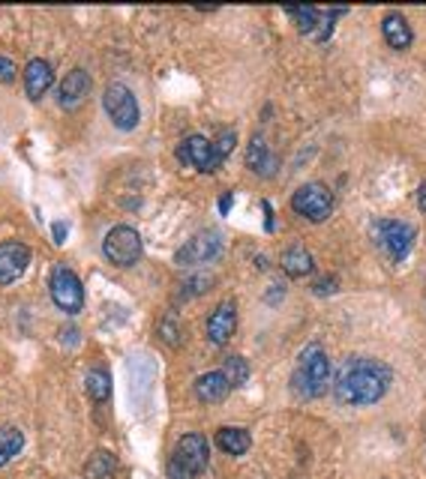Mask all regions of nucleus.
Returning a JSON list of instances; mask_svg holds the SVG:
<instances>
[{"label":"nucleus","mask_w":426,"mask_h":479,"mask_svg":"<svg viewBox=\"0 0 426 479\" xmlns=\"http://www.w3.org/2000/svg\"><path fill=\"white\" fill-rule=\"evenodd\" d=\"M102 252L114 267H133L142 258V234L129 225L111 228L102 240Z\"/></svg>","instance_id":"423d86ee"},{"label":"nucleus","mask_w":426,"mask_h":479,"mask_svg":"<svg viewBox=\"0 0 426 479\" xmlns=\"http://www.w3.org/2000/svg\"><path fill=\"white\" fill-rule=\"evenodd\" d=\"M228 207H232V192L223 195V201H219V213H228Z\"/></svg>","instance_id":"c756f323"},{"label":"nucleus","mask_w":426,"mask_h":479,"mask_svg":"<svg viewBox=\"0 0 426 479\" xmlns=\"http://www.w3.org/2000/svg\"><path fill=\"white\" fill-rule=\"evenodd\" d=\"M114 470H118V461H114L111 452L96 450L94 456H90L87 465H85V476L87 479H111Z\"/></svg>","instance_id":"6ab92c4d"},{"label":"nucleus","mask_w":426,"mask_h":479,"mask_svg":"<svg viewBox=\"0 0 426 479\" xmlns=\"http://www.w3.org/2000/svg\"><path fill=\"white\" fill-rule=\"evenodd\" d=\"M15 63L10 61V57H4L0 54V81H4V85H10V81H15Z\"/></svg>","instance_id":"a878e982"},{"label":"nucleus","mask_w":426,"mask_h":479,"mask_svg":"<svg viewBox=\"0 0 426 479\" xmlns=\"http://www.w3.org/2000/svg\"><path fill=\"white\" fill-rule=\"evenodd\" d=\"M390 381H393V371L381 360L351 357L342 362L337 384H333V395L342 404H348V408H366V404L384 399Z\"/></svg>","instance_id":"f257e3e1"},{"label":"nucleus","mask_w":426,"mask_h":479,"mask_svg":"<svg viewBox=\"0 0 426 479\" xmlns=\"http://www.w3.org/2000/svg\"><path fill=\"white\" fill-rule=\"evenodd\" d=\"M67 234H70L67 222H54V225H52V237H54V243H57V246L67 243Z\"/></svg>","instance_id":"bb28decb"},{"label":"nucleus","mask_w":426,"mask_h":479,"mask_svg":"<svg viewBox=\"0 0 426 479\" xmlns=\"http://www.w3.org/2000/svg\"><path fill=\"white\" fill-rule=\"evenodd\" d=\"M90 76L81 66H76V69L67 72V78L61 81V96H57V102H61V109H78L81 102L87 99L90 93Z\"/></svg>","instance_id":"ddd939ff"},{"label":"nucleus","mask_w":426,"mask_h":479,"mask_svg":"<svg viewBox=\"0 0 426 479\" xmlns=\"http://www.w3.org/2000/svg\"><path fill=\"white\" fill-rule=\"evenodd\" d=\"M417 207H421L423 213H426V183L417 189Z\"/></svg>","instance_id":"c85d7f7f"},{"label":"nucleus","mask_w":426,"mask_h":479,"mask_svg":"<svg viewBox=\"0 0 426 479\" xmlns=\"http://www.w3.org/2000/svg\"><path fill=\"white\" fill-rule=\"evenodd\" d=\"M208 459H210V447H208V437L204 434H184L177 441L175 452H171V476L175 479H193L204 474L208 467Z\"/></svg>","instance_id":"7ed1b4c3"},{"label":"nucleus","mask_w":426,"mask_h":479,"mask_svg":"<svg viewBox=\"0 0 426 479\" xmlns=\"http://www.w3.org/2000/svg\"><path fill=\"white\" fill-rule=\"evenodd\" d=\"M291 210L309 222H324L333 210V192L324 183H303L291 195Z\"/></svg>","instance_id":"0eeeda50"},{"label":"nucleus","mask_w":426,"mask_h":479,"mask_svg":"<svg viewBox=\"0 0 426 479\" xmlns=\"http://www.w3.org/2000/svg\"><path fill=\"white\" fill-rule=\"evenodd\" d=\"M30 264V249L21 240H6L0 243V285H12L24 276Z\"/></svg>","instance_id":"9b49d317"},{"label":"nucleus","mask_w":426,"mask_h":479,"mask_svg":"<svg viewBox=\"0 0 426 479\" xmlns=\"http://www.w3.org/2000/svg\"><path fill=\"white\" fill-rule=\"evenodd\" d=\"M21 447H24V434L19 428H12V426L0 428V467L10 465V461L21 452Z\"/></svg>","instance_id":"aec40b11"},{"label":"nucleus","mask_w":426,"mask_h":479,"mask_svg":"<svg viewBox=\"0 0 426 479\" xmlns=\"http://www.w3.org/2000/svg\"><path fill=\"white\" fill-rule=\"evenodd\" d=\"M283 270L294 279L307 276V272L313 270V255H309L307 249H300V246H294V249H289L283 255Z\"/></svg>","instance_id":"412c9836"},{"label":"nucleus","mask_w":426,"mask_h":479,"mask_svg":"<svg viewBox=\"0 0 426 479\" xmlns=\"http://www.w3.org/2000/svg\"><path fill=\"white\" fill-rule=\"evenodd\" d=\"M213 443H217L219 450L225 452V456H243L252 441H250V432L247 428H232V426H223L217 432V437H213Z\"/></svg>","instance_id":"a211bd4d"},{"label":"nucleus","mask_w":426,"mask_h":479,"mask_svg":"<svg viewBox=\"0 0 426 479\" xmlns=\"http://www.w3.org/2000/svg\"><path fill=\"white\" fill-rule=\"evenodd\" d=\"M331 291H337V279H322V282L315 285V294H331Z\"/></svg>","instance_id":"cd10ccee"},{"label":"nucleus","mask_w":426,"mask_h":479,"mask_svg":"<svg viewBox=\"0 0 426 479\" xmlns=\"http://www.w3.org/2000/svg\"><path fill=\"white\" fill-rule=\"evenodd\" d=\"M232 390H234V386L228 384L225 371H208V375H201L199 381H195V395H199L204 404L225 402V395Z\"/></svg>","instance_id":"2eb2a0df"},{"label":"nucleus","mask_w":426,"mask_h":479,"mask_svg":"<svg viewBox=\"0 0 426 479\" xmlns=\"http://www.w3.org/2000/svg\"><path fill=\"white\" fill-rule=\"evenodd\" d=\"M223 371H225V378H228V384H232V386H241V384L250 378L247 362H243L241 357H232V360H228Z\"/></svg>","instance_id":"b1692460"},{"label":"nucleus","mask_w":426,"mask_h":479,"mask_svg":"<svg viewBox=\"0 0 426 479\" xmlns=\"http://www.w3.org/2000/svg\"><path fill=\"white\" fill-rule=\"evenodd\" d=\"M285 12H289L291 19H298V28L307 33V37H315L318 24H322V15H324V10H318V6H289Z\"/></svg>","instance_id":"4be33fe9"},{"label":"nucleus","mask_w":426,"mask_h":479,"mask_svg":"<svg viewBox=\"0 0 426 479\" xmlns=\"http://www.w3.org/2000/svg\"><path fill=\"white\" fill-rule=\"evenodd\" d=\"M234 329H237V305H234V300H223L217 309H213V315L208 321L210 345L223 348V345H228V338L234 336Z\"/></svg>","instance_id":"f8f14e48"},{"label":"nucleus","mask_w":426,"mask_h":479,"mask_svg":"<svg viewBox=\"0 0 426 479\" xmlns=\"http://www.w3.org/2000/svg\"><path fill=\"white\" fill-rule=\"evenodd\" d=\"M52 85H54V69L48 61L37 57V61H30L24 66V90H28L30 99H43Z\"/></svg>","instance_id":"4468645a"},{"label":"nucleus","mask_w":426,"mask_h":479,"mask_svg":"<svg viewBox=\"0 0 426 479\" xmlns=\"http://www.w3.org/2000/svg\"><path fill=\"white\" fill-rule=\"evenodd\" d=\"M234 142H237V135L232 129H225L223 135L217 138V142H213V147H217V153H219V159H225L228 153H232V147H234Z\"/></svg>","instance_id":"393cba45"},{"label":"nucleus","mask_w":426,"mask_h":479,"mask_svg":"<svg viewBox=\"0 0 426 479\" xmlns=\"http://www.w3.org/2000/svg\"><path fill=\"white\" fill-rule=\"evenodd\" d=\"M87 395L94 402H105L111 395V378H109V371H102V369H96V371H90L87 375Z\"/></svg>","instance_id":"5701e85b"},{"label":"nucleus","mask_w":426,"mask_h":479,"mask_svg":"<svg viewBox=\"0 0 426 479\" xmlns=\"http://www.w3.org/2000/svg\"><path fill=\"white\" fill-rule=\"evenodd\" d=\"M219 249H223L219 234L201 231V234H195L193 240H186V246H180L175 255V264H180V267H201V264H210L217 258Z\"/></svg>","instance_id":"9d476101"},{"label":"nucleus","mask_w":426,"mask_h":479,"mask_svg":"<svg viewBox=\"0 0 426 479\" xmlns=\"http://www.w3.org/2000/svg\"><path fill=\"white\" fill-rule=\"evenodd\" d=\"M291 390L298 399H318L331 390V360L322 345H309L300 353L298 366L291 371Z\"/></svg>","instance_id":"f03ea898"},{"label":"nucleus","mask_w":426,"mask_h":479,"mask_svg":"<svg viewBox=\"0 0 426 479\" xmlns=\"http://www.w3.org/2000/svg\"><path fill=\"white\" fill-rule=\"evenodd\" d=\"M247 165L256 175L261 177H270L276 171V165H280V159H276L274 153H270V147L265 144V138H252L250 147H247Z\"/></svg>","instance_id":"f3484780"},{"label":"nucleus","mask_w":426,"mask_h":479,"mask_svg":"<svg viewBox=\"0 0 426 479\" xmlns=\"http://www.w3.org/2000/svg\"><path fill=\"white\" fill-rule=\"evenodd\" d=\"M381 33H384V43H388L390 48H397V52H406V48L412 45V39H414L412 28H408V21L403 19V15H397V12L384 15Z\"/></svg>","instance_id":"dca6fc26"},{"label":"nucleus","mask_w":426,"mask_h":479,"mask_svg":"<svg viewBox=\"0 0 426 479\" xmlns=\"http://www.w3.org/2000/svg\"><path fill=\"white\" fill-rule=\"evenodd\" d=\"M373 237H375V243L390 255V261H403L408 249H412L414 228L406 225V222L381 219V222H373Z\"/></svg>","instance_id":"6e6552de"},{"label":"nucleus","mask_w":426,"mask_h":479,"mask_svg":"<svg viewBox=\"0 0 426 479\" xmlns=\"http://www.w3.org/2000/svg\"><path fill=\"white\" fill-rule=\"evenodd\" d=\"M105 114L111 118V123L124 132H133L142 120V109H138V99L127 85H109L102 93Z\"/></svg>","instance_id":"39448f33"},{"label":"nucleus","mask_w":426,"mask_h":479,"mask_svg":"<svg viewBox=\"0 0 426 479\" xmlns=\"http://www.w3.org/2000/svg\"><path fill=\"white\" fill-rule=\"evenodd\" d=\"M48 294H52L54 305L67 315H78L85 309V288H81L78 276L67 264H54L52 276H48Z\"/></svg>","instance_id":"20e7f679"},{"label":"nucleus","mask_w":426,"mask_h":479,"mask_svg":"<svg viewBox=\"0 0 426 479\" xmlns=\"http://www.w3.org/2000/svg\"><path fill=\"white\" fill-rule=\"evenodd\" d=\"M177 159L184 165H193V168L204 171V175H213V171L223 165V159H219L217 147H213V142H208L204 135H190L184 138L177 147Z\"/></svg>","instance_id":"1a4fd4ad"}]
</instances>
